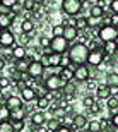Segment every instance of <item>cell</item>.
<instances>
[{"label": "cell", "mask_w": 118, "mask_h": 132, "mask_svg": "<svg viewBox=\"0 0 118 132\" xmlns=\"http://www.w3.org/2000/svg\"><path fill=\"white\" fill-rule=\"evenodd\" d=\"M5 64H7V62H5L4 59H2V57H0V70H4V67H5Z\"/></svg>", "instance_id": "cell-47"}, {"label": "cell", "mask_w": 118, "mask_h": 132, "mask_svg": "<svg viewBox=\"0 0 118 132\" xmlns=\"http://www.w3.org/2000/svg\"><path fill=\"white\" fill-rule=\"evenodd\" d=\"M60 60H62V55L51 52L48 55V67H60Z\"/></svg>", "instance_id": "cell-25"}, {"label": "cell", "mask_w": 118, "mask_h": 132, "mask_svg": "<svg viewBox=\"0 0 118 132\" xmlns=\"http://www.w3.org/2000/svg\"><path fill=\"white\" fill-rule=\"evenodd\" d=\"M50 50L53 53H60L63 55L69 52V41L63 38V36H53L51 38V45H50Z\"/></svg>", "instance_id": "cell-4"}, {"label": "cell", "mask_w": 118, "mask_h": 132, "mask_svg": "<svg viewBox=\"0 0 118 132\" xmlns=\"http://www.w3.org/2000/svg\"><path fill=\"white\" fill-rule=\"evenodd\" d=\"M62 12L70 17H77V14L82 10V4L80 0H62Z\"/></svg>", "instance_id": "cell-3"}, {"label": "cell", "mask_w": 118, "mask_h": 132, "mask_svg": "<svg viewBox=\"0 0 118 132\" xmlns=\"http://www.w3.org/2000/svg\"><path fill=\"white\" fill-rule=\"evenodd\" d=\"M12 55H14L15 60H22L28 57V48L26 46H22V45H17V46H14L12 48Z\"/></svg>", "instance_id": "cell-21"}, {"label": "cell", "mask_w": 118, "mask_h": 132, "mask_svg": "<svg viewBox=\"0 0 118 132\" xmlns=\"http://www.w3.org/2000/svg\"><path fill=\"white\" fill-rule=\"evenodd\" d=\"M98 38L101 43H106V41H116L118 39V28L115 26H101L98 31Z\"/></svg>", "instance_id": "cell-2"}, {"label": "cell", "mask_w": 118, "mask_h": 132, "mask_svg": "<svg viewBox=\"0 0 118 132\" xmlns=\"http://www.w3.org/2000/svg\"><path fill=\"white\" fill-rule=\"evenodd\" d=\"M14 19L7 14H0V29H10V26H12Z\"/></svg>", "instance_id": "cell-24"}, {"label": "cell", "mask_w": 118, "mask_h": 132, "mask_svg": "<svg viewBox=\"0 0 118 132\" xmlns=\"http://www.w3.org/2000/svg\"><path fill=\"white\" fill-rule=\"evenodd\" d=\"M72 24L75 26V29L77 31H84L89 28V19L87 17H82V15H79V17H75L74 21H72Z\"/></svg>", "instance_id": "cell-17"}, {"label": "cell", "mask_w": 118, "mask_h": 132, "mask_svg": "<svg viewBox=\"0 0 118 132\" xmlns=\"http://www.w3.org/2000/svg\"><path fill=\"white\" fill-rule=\"evenodd\" d=\"M43 74H44V65L39 62V60H34V62H31L29 64V69H28V76H29L31 79H39V77H43Z\"/></svg>", "instance_id": "cell-9"}, {"label": "cell", "mask_w": 118, "mask_h": 132, "mask_svg": "<svg viewBox=\"0 0 118 132\" xmlns=\"http://www.w3.org/2000/svg\"><path fill=\"white\" fill-rule=\"evenodd\" d=\"M53 132H74L72 130V127H65V125H60L57 130H53Z\"/></svg>", "instance_id": "cell-43"}, {"label": "cell", "mask_w": 118, "mask_h": 132, "mask_svg": "<svg viewBox=\"0 0 118 132\" xmlns=\"http://www.w3.org/2000/svg\"><path fill=\"white\" fill-rule=\"evenodd\" d=\"M26 118V108L24 105L21 108H14V110H10V122H17V120H24Z\"/></svg>", "instance_id": "cell-14"}, {"label": "cell", "mask_w": 118, "mask_h": 132, "mask_svg": "<svg viewBox=\"0 0 118 132\" xmlns=\"http://www.w3.org/2000/svg\"><path fill=\"white\" fill-rule=\"evenodd\" d=\"M63 28H65L63 24H57V26H53L51 34H53V36H63Z\"/></svg>", "instance_id": "cell-35"}, {"label": "cell", "mask_w": 118, "mask_h": 132, "mask_svg": "<svg viewBox=\"0 0 118 132\" xmlns=\"http://www.w3.org/2000/svg\"><path fill=\"white\" fill-rule=\"evenodd\" d=\"M111 26H115V28L118 26V14H113V15H111Z\"/></svg>", "instance_id": "cell-46"}, {"label": "cell", "mask_w": 118, "mask_h": 132, "mask_svg": "<svg viewBox=\"0 0 118 132\" xmlns=\"http://www.w3.org/2000/svg\"><path fill=\"white\" fill-rule=\"evenodd\" d=\"M34 2H36L38 5H43V4H44V0H34Z\"/></svg>", "instance_id": "cell-48"}, {"label": "cell", "mask_w": 118, "mask_h": 132, "mask_svg": "<svg viewBox=\"0 0 118 132\" xmlns=\"http://www.w3.org/2000/svg\"><path fill=\"white\" fill-rule=\"evenodd\" d=\"M96 2H99V0H96Z\"/></svg>", "instance_id": "cell-49"}, {"label": "cell", "mask_w": 118, "mask_h": 132, "mask_svg": "<svg viewBox=\"0 0 118 132\" xmlns=\"http://www.w3.org/2000/svg\"><path fill=\"white\" fill-rule=\"evenodd\" d=\"M103 52L106 57H111L118 52V41H106L103 43Z\"/></svg>", "instance_id": "cell-16"}, {"label": "cell", "mask_w": 118, "mask_h": 132, "mask_svg": "<svg viewBox=\"0 0 118 132\" xmlns=\"http://www.w3.org/2000/svg\"><path fill=\"white\" fill-rule=\"evenodd\" d=\"M89 79H91V69H89L87 64L77 65L74 69V81H77V82H87Z\"/></svg>", "instance_id": "cell-5"}, {"label": "cell", "mask_w": 118, "mask_h": 132, "mask_svg": "<svg viewBox=\"0 0 118 132\" xmlns=\"http://www.w3.org/2000/svg\"><path fill=\"white\" fill-rule=\"evenodd\" d=\"M10 118V110L5 105H0V122H4V120H9Z\"/></svg>", "instance_id": "cell-30"}, {"label": "cell", "mask_w": 118, "mask_h": 132, "mask_svg": "<svg viewBox=\"0 0 118 132\" xmlns=\"http://www.w3.org/2000/svg\"><path fill=\"white\" fill-rule=\"evenodd\" d=\"M104 52L103 48H96V50H89V57H87V65L89 67H99L104 60Z\"/></svg>", "instance_id": "cell-6"}, {"label": "cell", "mask_w": 118, "mask_h": 132, "mask_svg": "<svg viewBox=\"0 0 118 132\" xmlns=\"http://www.w3.org/2000/svg\"><path fill=\"white\" fill-rule=\"evenodd\" d=\"M44 88L48 89L50 93H55V91L63 88V81L58 77V74H50L48 77L44 79Z\"/></svg>", "instance_id": "cell-7"}, {"label": "cell", "mask_w": 118, "mask_h": 132, "mask_svg": "<svg viewBox=\"0 0 118 132\" xmlns=\"http://www.w3.org/2000/svg\"><path fill=\"white\" fill-rule=\"evenodd\" d=\"M89 19H101L104 15V9L101 7V5H98V4H94V5H91V9H89Z\"/></svg>", "instance_id": "cell-18"}, {"label": "cell", "mask_w": 118, "mask_h": 132, "mask_svg": "<svg viewBox=\"0 0 118 132\" xmlns=\"http://www.w3.org/2000/svg\"><path fill=\"white\" fill-rule=\"evenodd\" d=\"M0 132H14L12 122H10V120H4V122H0Z\"/></svg>", "instance_id": "cell-31"}, {"label": "cell", "mask_w": 118, "mask_h": 132, "mask_svg": "<svg viewBox=\"0 0 118 132\" xmlns=\"http://www.w3.org/2000/svg\"><path fill=\"white\" fill-rule=\"evenodd\" d=\"M33 29H34V19H31V17L22 19V22H21V33L29 34Z\"/></svg>", "instance_id": "cell-20"}, {"label": "cell", "mask_w": 118, "mask_h": 132, "mask_svg": "<svg viewBox=\"0 0 118 132\" xmlns=\"http://www.w3.org/2000/svg\"><path fill=\"white\" fill-rule=\"evenodd\" d=\"M74 93H75V84H74V81H69V82H65V84H63V94L70 100L72 96H74Z\"/></svg>", "instance_id": "cell-27"}, {"label": "cell", "mask_w": 118, "mask_h": 132, "mask_svg": "<svg viewBox=\"0 0 118 132\" xmlns=\"http://www.w3.org/2000/svg\"><path fill=\"white\" fill-rule=\"evenodd\" d=\"M74 69L75 67H60V72H58V77L65 82H69V81H74Z\"/></svg>", "instance_id": "cell-11"}, {"label": "cell", "mask_w": 118, "mask_h": 132, "mask_svg": "<svg viewBox=\"0 0 118 132\" xmlns=\"http://www.w3.org/2000/svg\"><path fill=\"white\" fill-rule=\"evenodd\" d=\"M21 98H22V101L29 103V101H34L38 96H36V91L34 88H31V86H26L22 91H21Z\"/></svg>", "instance_id": "cell-12"}, {"label": "cell", "mask_w": 118, "mask_h": 132, "mask_svg": "<svg viewBox=\"0 0 118 132\" xmlns=\"http://www.w3.org/2000/svg\"><path fill=\"white\" fill-rule=\"evenodd\" d=\"M87 117L84 115V113H75L74 115V127L75 129H84L87 127Z\"/></svg>", "instance_id": "cell-19"}, {"label": "cell", "mask_w": 118, "mask_h": 132, "mask_svg": "<svg viewBox=\"0 0 118 132\" xmlns=\"http://www.w3.org/2000/svg\"><path fill=\"white\" fill-rule=\"evenodd\" d=\"M10 82H12V81H10L9 76H4V77H0V89H7V88L10 86Z\"/></svg>", "instance_id": "cell-37"}, {"label": "cell", "mask_w": 118, "mask_h": 132, "mask_svg": "<svg viewBox=\"0 0 118 132\" xmlns=\"http://www.w3.org/2000/svg\"><path fill=\"white\" fill-rule=\"evenodd\" d=\"M69 55L70 62L77 67V65H82V64H87V57H89V48L87 45L84 43H74L72 46H69Z\"/></svg>", "instance_id": "cell-1"}, {"label": "cell", "mask_w": 118, "mask_h": 132, "mask_svg": "<svg viewBox=\"0 0 118 132\" xmlns=\"http://www.w3.org/2000/svg\"><path fill=\"white\" fill-rule=\"evenodd\" d=\"M110 122H111V125H113V127H116V129H118V115H113Z\"/></svg>", "instance_id": "cell-45"}, {"label": "cell", "mask_w": 118, "mask_h": 132, "mask_svg": "<svg viewBox=\"0 0 118 132\" xmlns=\"http://www.w3.org/2000/svg\"><path fill=\"white\" fill-rule=\"evenodd\" d=\"M106 86L108 88H118V72L106 74Z\"/></svg>", "instance_id": "cell-23"}, {"label": "cell", "mask_w": 118, "mask_h": 132, "mask_svg": "<svg viewBox=\"0 0 118 132\" xmlns=\"http://www.w3.org/2000/svg\"><path fill=\"white\" fill-rule=\"evenodd\" d=\"M82 105H84V106H86V108H91V106H93V105H94V100L91 98V96H86V98L82 100Z\"/></svg>", "instance_id": "cell-41"}, {"label": "cell", "mask_w": 118, "mask_h": 132, "mask_svg": "<svg viewBox=\"0 0 118 132\" xmlns=\"http://www.w3.org/2000/svg\"><path fill=\"white\" fill-rule=\"evenodd\" d=\"M110 96H111V91H110V88L104 84V86H98V89H96V98L98 100H108Z\"/></svg>", "instance_id": "cell-22"}, {"label": "cell", "mask_w": 118, "mask_h": 132, "mask_svg": "<svg viewBox=\"0 0 118 132\" xmlns=\"http://www.w3.org/2000/svg\"><path fill=\"white\" fill-rule=\"evenodd\" d=\"M62 125H65V127H74V115L67 113L63 117V123H62Z\"/></svg>", "instance_id": "cell-36"}, {"label": "cell", "mask_w": 118, "mask_h": 132, "mask_svg": "<svg viewBox=\"0 0 118 132\" xmlns=\"http://www.w3.org/2000/svg\"><path fill=\"white\" fill-rule=\"evenodd\" d=\"M39 45H41V48H43V50L50 48V45H51V38L46 36V34H43V36L39 38Z\"/></svg>", "instance_id": "cell-33"}, {"label": "cell", "mask_w": 118, "mask_h": 132, "mask_svg": "<svg viewBox=\"0 0 118 132\" xmlns=\"http://www.w3.org/2000/svg\"><path fill=\"white\" fill-rule=\"evenodd\" d=\"M29 60L28 59H22V60H15V70H19V72L26 74L28 72V69H29Z\"/></svg>", "instance_id": "cell-26"}, {"label": "cell", "mask_w": 118, "mask_h": 132, "mask_svg": "<svg viewBox=\"0 0 118 132\" xmlns=\"http://www.w3.org/2000/svg\"><path fill=\"white\" fill-rule=\"evenodd\" d=\"M60 125H62V123L58 122V118H50V120H48V130H50V132L57 130Z\"/></svg>", "instance_id": "cell-34"}, {"label": "cell", "mask_w": 118, "mask_h": 132, "mask_svg": "<svg viewBox=\"0 0 118 132\" xmlns=\"http://www.w3.org/2000/svg\"><path fill=\"white\" fill-rule=\"evenodd\" d=\"M12 127H14V132H15V130H22V129H24V120H17V122H12Z\"/></svg>", "instance_id": "cell-40"}, {"label": "cell", "mask_w": 118, "mask_h": 132, "mask_svg": "<svg viewBox=\"0 0 118 132\" xmlns=\"http://www.w3.org/2000/svg\"><path fill=\"white\" fill-rule=\"evenodd\" d=\"M34 7H36L34 0H24V2H22V9L28 10V12H34Z\"/></svg>", "instance_id": "cell-32"}, {"label": "cell", "mask_w": 118, "mask_h": 132, "mask_svg": "<svg viewBox=\"0 0 118 132\" xmlns=\"http://www.w3.org/2000/svg\"><path fill=\"white\" fill-rule=\"evenodd\" d=\"M28 43H29V36L22 33V36H21V45H22V46H26Z\"/></svg>", "instance_id": "cell-44"}, {"label": "cell", "mask_w": 118, "mask_h": 132, "mask_svg": "<svg viewBox=\"0 0 118 132\" xmlns=\"http://www.w3.org/2000/svg\"><path fill=\"white\" fill-rule=\"evenodd\" d=\"M5 106L9 108V110L21 108V106H22V98H21V96H14V94H10L9 98L5 100Z\"/></svg>", "instance_id": "cell-13"}, {"label": "cell", "mask_w": 118, "mask_h": 132, "mask_svg": "<svg viewBox=\"0 0 118 132\" xmlns=\"http://www.w3.org/2000/svg\"><path fill=\"white\" fill-rule=\"evenodd\" d=\"M110 9L113 10V14H118V0H111V4H110Z\"/></svg>", "instance_id": "cell-42"}, {"label": "cell", "mask_w": 118, "mask_h": 132, "mask_svg": "<svg viewBox=\"0 0 118 132\" xmlns=\"http://www.w3.org/2000/svg\"><path fill=\"white\" fill-rule=\"evenodd\" d=\"M77 36H79V31L75 29L74 24H65V28H63V38L67 39L69 43H72Z\"/></svg>", "instance_id": "cell-10"}, {"label": "cell", "mask_w": 118, "mask_h": 132, "mask_svg": "<svg viewBox=\"0 0 118 132\" xmlns=\"http://www.w3.org/2000/svg\"><path fill=\"white\" fill-rule=\"evenodd\" d=\"M70 65H72V62H70L69 55L63 53V55H62V60H60V67H70Z\"/></svg>", "instance_id": "cell-39"}, {"label": "cell", "mask_w": 118, "mask_h": 132, "mask_svg": "<svg viewBox=\"0 0 118 132\" xmlns=\"http://www.w3.org/2000/svg\"><path fill=\"white\" fill-rule=\"evenodd\" d=\"M17 4H19V0H0V5H4V7H9V9H14Z\"/></svg>", "instance_id": "cell-38"}, {"label": "cell", "mask_w": 118, "mask_h": 132, "mask_svg": "<svg viewBox=\"0 0 118 132\" xmlns=\"http://www.w3.org/2000/svg\"><path fill=\"white\" fill-rule=\"evenodd\" d=\"M15 43V36L10 29H0V46L2 48H12Z\"/></svg>", "instance_id": "cell-8"}, {"label": "cell", "mask_w": 118, "mask_h": 132, "mask_svg": "<svg viewBox=\"0 0 118 132\" xmlns=\"http://www.w3.org/2000/svg\"><path fill=\"white\" fill-rule=\"evenodd\" d=\"M48 118H46V115H44L41 110L39 112H34L33 115H31V123L33 125H36V127H41V125H44V122H46Z\"/></svg>", "instance_id": "cell-15"}, {"label": "cell", "mask_w": 118, "mask_h": 132, "mask_svg": "<svg viewBox=\"0 0 118 132\" xmlns=\"http://www.w3.org/2000/svg\"><path fill=\"white\" fill-rule=\"evenodd\" d=\"M36 106L43 112V110L50 108V100L46 98V96H39V98H36Z\"/></svg>", "instance_id": "cell-28"}, {"label": "cell", "mask_w": 118, "mask_h": 132, "mask_svg": "<svg viewBox=\"0 0 118 132\" xmlns=\"http://www.w3.org/2000/svg\"><path fill=\"white\" fill-rule=\"evenodd\" d=\"M87 132H103V125L98 120H91L87 123Z\"/></svg>", "instance_id": "cell-29"}]
</instances>
